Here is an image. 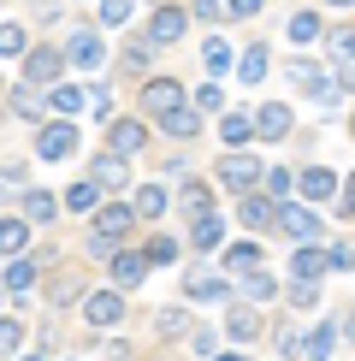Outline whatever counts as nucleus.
I'll return each mask as SVG.
<instances>
[{"instance_id":"obj_43","label":"nucleus","mask_w":355,"mask_h":361,"mask_svg":"<svg viewBox=\"0 0 355 361\" xmlns=\"http://www.w3.org/2000/svg\"><path fill=\"white\" fill-rule=\"evenodd\" d=\"M290 190H296L290 172H266V195H273V202H278V195H290Z\"/></svg>"},{"instance_id":"obj_8","label":"nucleus","mask_w":355,"mask_h":361,"mask_svg":"<svg viewBox=\"0 0 355 361\" xmlns=\"http://www.w3.org/2000/svg\"><path fill=\"white\" fill-rule=\"evenodd\" d=\"M148 142V130L137 125V118H107V148H113V154H137V148Z\"/></svg>"},{"instance_id":"obj_55","label":"nucleus","mask_w":355,"mask_h":361,"mask_svg":"<svg viewBox=\"0 0 355 361\" xmlns=\"http://www.w3.org/2000/svg\"><path fill=\"white\" fill-rule=\"evenodd\" d=\"M219 361H243V355H219Z\"/></svg>"},{"instance_id":"obj_25","label":"nucleus","mask_w":355,"mask_h":361,"mask_svg":"<svg viewBox=\"0 0 355 361\" xmlns=\"http://www.w3.org/2000/svg\"><path fill=\"white\" fill-rule=\"evenodd\" d=\"M24 237H30L24 219H0V255H24Z\"/></svg>"},{"instance_id":"obj_12","label":"nucleus","mask_w":355,"mask_h":361,"mask_svg":"<svg viewBox=\"0 0 355 361\" xmlns=\"http://www.w3.org/2000/svg\"><path fill=\"white\" fill-rule=\"evenodd\" d=\"M113 284H118V290H130V284H142V273H148V261H142V255L137 249H113Z\"/></svg>"},{"instance_id":"obj_20","label":"nucleus","mask_w":355,"mask_h":361,"mask_svg":"<svg viewBox=\"0 0 355 361\" xmlns=\"http://www.w3.org/2000/svg\"><path fill=\"white\" fill-rule=\"evenodd\" d=\"M219 137H225L231 148H243L249 137H255V118H249V113H225V118H219Z\"/></svg>"},{"instance_id":"obj_24","label":"nucleus","mask_w":355,"mask_h":361,"mask_svg":"<svg viewBox=\"0 0 355 361\" xmlns=\"http://www.w3.org/2000/svg\"><path fill=\"white\" fill-rule=\"evenodd\" d=\"M54 214H59V202H54L48 190H30V195H24V219H36V225H48Z\"/></svg>"},{"instance_id":"obj_15","label":"nucleus","mask_w":355,"mask_h":361,"mask_svg":"<svg viewBox=\"0 0 355 361\" xmlns=\"http://www.w3.org/2000/svg\"><path fill=\"white\" fill-rule=\"evenodd\" d=\"M325 267H332V261H325V255H320L314 243H296V261H290V273H296V284H314V279L325 273Z\"/></svg>"},{"instance_id":"obj_47","label":"nucleus","mask_w":355,"mask_h":361,"mask_svg":"<svg viewBox=\"0 0 355 361\" xmlns=\"http://www.w3.org/2000/svg\"><path fill=\"white\" fill-rule=\"evenodd\" d=\"M278 355L296 361V355H302V338H296V332H278Z\"/></svg>"},{"instance_id":"obj_37","label":"nucleus","mask_w":355,"mask_h":361,"mask_svg":"<svg viewBox=\"0 0 355 361\" xmlns=\"http://www.w3.org/2000/svg\"><path fill=\"white\" fill-rule=\"evenodd\" d=\"M148 59H154V42H125V66L130 71H142Z\"/></svg>"},{"instance_id":"obj_16","label":"nucleus","mask_w":355,"mask_h":361,"mask_svg":"<svg viewBox=\"0 0 355 361\" xmlns=\"http://www.w3.org/2000/svg\"><path fill=\"white\" fill-rule=\"evenodd\" d=\"M166 207H172L166 184H142V190H137V202H130V214H137V219H160Z\"/></svg>"},{"instance_id":"obj_52","label":"nucleus","mask_w":355,"mask_h":361,"mask_svg":"<svg viewBox=\"0 0 355 361\" xmlns=\"http://www.w3.org/2000/svg\"><path fill=\"white\" fill-rule=\"evenodd\" d=\"M344 214H355V178L344 184Z\"/></svg>"},{"instance_id":"obj_51","label":"nucleus","mask_w":355,"mask_h":361,"mask_svg":"<svg viewBox=\"0 0 355 361\" xmlns=\"http://www.w3.org/2000/svg\"><path fill=\"white\" fill-rule=\"evenodd\" d=\"M337 54H344V59H355V30H349V36H337Z\"/></svg>"},{"instance_id":"obj_42","label":"nucleus","mask_w":355,"mask_h":361,"mask_svg":"<svg viewBox=\"0 0 355 361\" xmlns=\"http://www.w3.org/2000/svg\"><path fill=\"white\" fill-rule=\"evenodd\" d=\"M0 54H24V30L18 24H0Z\"/></svg>"},{"instance_id":"obj_28","label":"nucleus","mask_w":355,"mask_h":361,"mask_svg":"<svg viewBox=\"0 0 355 361\" xmlns=\"http://www.w3.org/2000/svg\"><path fill=\"white\" fill-rule=\"evenodd\" d=\"M142 261H148V267H166V261H178V237H166V231H160L154 243L142 249Z\"/></svg>"},{"instance_id":"obj_56","label":"nucleus","mask_w":355,"mask_h":361,"mask_svg":"<svg viewBox=\"0 0 355 361\" xmlns=\"http://www.w3.org/2000/svg\"><path fill=\"white\" fill-rule=\"evenodd\" d=\"M18 361H42V355H18Z\"/></svg>"},{"instance_id":"obj_36","label":"nucleus","mask_w":355,"mask_h":361,"mask_svg":"<svg viewBox=\"0 0 355 361\" xmlns=\"http://www.w3.org/2000/svg\"><path fill=\"white\" fill-rule=\"evenodd\" d=\"M201 59H207V71H225V66H231V48H225V42L213 36V42L201 48Z\"/></svg>"},{"instance_id":"obj_19","label":"nucleus","mask_w":355,"mask_h":361,"mask_svg":"<svg viewBox=\"0 0 355 361\" xmlns=\"http://www.w3.org/2000/svg\"><path fill=\"white\" fill-rule=\"evenodd\" d=\"M184 12H178V6H160L154 12V24H148V42H178V36H184Z\"/></svg>"},{"instance_id":"obj_29","label":"nucleus","mask_w":355,"mask_h":361,"mask_svg":"<svg viewBox=\"0 0 355 361\" xmlns=\"http://www.w3.org/2000/svg\"><path fill=\"white\" fill-rule=\"evenodd\" d=\"M261 78H266V42H255L243 54V83H261Z\"/></svg>"},{"instance_id":"obj_11","label":"nucleus","mask_w":355,"mask_h":361,"mask_svg":"<svg viewBox=\"0 0 355 361\" xmlns=\"http://www.w3.org/2000/svg\"><path fill=\"white\" fill-rule=\"evenodd\" d=\"M237 214H243V225H249V231H273V219H278V202H273V195H255V190H249Z\"/></svg>"},{"instance_id":"obj_23","label":"nucleus","mask_w":355,"mask_h":361,"mask_svg":"<svg viewBox=\"0 0 355 361\" xmlns=\"http://www.w3.org/2000/svg\"><path fill=\"white\" fill-rule=\"evenodd\" d=\"M225 243V219L219 214H196V249H219Z\"/></svg>"},{"instance_id":"obj_14","label":"nucleus","mask_w":355,"mask_h":361,"mask_svg":"<svg viewBox=\"0 0 355 361\" xmlns=\"http://www.w3.org/2000/svg\"><path fill=\"white\" fill-rule=\"evenodd\" d=\"M255 118V137H266V142H278V137H290V107H261V113H249Z\"/></svg>"},{"instance_id":"obj_53","label":"nucleus","mask_w":355,"mask_h":361,"mask_svg":"<svg viewBox=\"0 0 355 361\" xmlns=\"http://www.w3.org/2000/svg\"><path fill=\"white\" fill-rule=\"evenodd\" d=\"M344 332H349V343H355V314H349V320H344Z\"/></svg>"},{"instance_id":"obj_13","label":"nucleus","mask_w":355,"mask_h":361,"mask_svg":"<svg viewBox=\"0 0 355 361\" xmlns=\"http://www.w3.org/2000/svg\"><path fill=\"white\" fill-rule=\"evenodd\" d=\"M89 184H95V190H101V184H107V190H125V184H130V166H125V154H113V148H107V154L95 160V178H89Z\"/></svg>"},{"instance_id":"obj_22","label":"nucleus","mask_w":355,"mask_h":361,"mask_svg":"<svg viewBox=\"0 0 355 361\" xmlns=\"http://www.w3.org/2000/svg\"><path fill=\"white\" fill-rule=\"evenodd\" d=\"M225 332L237 343H249V338H261V314L255 308H231V320H225Z\"/></svg>"},{"instance_id":"obj_57","label":"nucleus","mask_w":355,"mask_h":361,"mask_svg":"<svg viewBox=\"0 0 355 361\" xmlns=\"http://www.w3.org/2000/svg\"><path fill=\"white\" fill-rule=\"evenodd\" d=\"M349 137H355V118H349Z\"/></svg>"},{"instance_id":"obj_35","label":"nucleus","mask_w":355,"mask_h":361,"mask_svg":"<svg viewBox=\"0 0 355 361\" xmlns=\"http://www.w3.org/2000/svg\"><path fill=\"white\" fill-rule=\"evenodd\" d=\"M95 202H101L95 184H71V190H66V207H77V214H83V207H95Z\"/></svg>"},{"instance_id":"obj_33","label":"nucleus","mask_w":355,"mask_h":361,"mask_svg":"<svg viewBox=\"0 0 355 361\" xmlns=\"http://www.w3.org/2000/svg\"><path fill=\"white\" fill-rule=\"evenodd\" d=\"M273 290H278V284L266 279V273H243V296H249V302H266Z\"/></svg>"},{"instance_id":"obj_41","label":"nucleus","mask_w":355,"mask_h":361,"mask_svg":"<svg viewBox=\"0 0 355 361\" xmlns=\"http://www.w3.org/2000/svg\"><path fill=\"white\" fill-rule=\"evenodd\" d=\"M130 18V0H101V24H125Z\"/></svg>"},{"instance_id":"obj_44","label":"nucleus","mask_w":355,"mask_h":361,"mask_svg":"<svg viewBox=\"0 0 355 361\" xmlns=\"http://www.w3.org/2000/svg\"><path fill=\"white\" fill-rule=\"evenodd\" d=\"M24 190V172L18 166H0V195H18Z\"/></svg>"},{"instance_id":"obj_21","label":"nucleus","mask_w":355,"mask_h":361,"mask_svg":"<svg viewBox=\"0 0 355 361\" xmlns=\"http://www.w3.org/2000/svg\"><path fill=\"white\" fill-rule=\"evenodd\" d=\"M178 202H184L189 214H207V207H213V190H207L201 178H184V184H178Z\"/></svg>"},{"instance_id":"obj_26","label":"nucleus","mask_w":355,"mask_h":361,"mask_svg":"<svg viewBox=\"0 0 355 361\" xmlns=\"http://www.w3.org/2000/svg\"><path fill=\"white\" fill-rule=\"evenodd\" d=\"M48 107H54V113H77V107H89V95H83V89H77V83H59V89H54V101H48Z\"/></svg>"},{"instance_id":"obj_9","label":"nucleus","mask_w":355,"mask_h":361,"mask_svg":"<svg viewBox=\"0 0 355 361\" xmlns=\"http://www.w3.org/2000/svg\"><path fill=\"white\" fill-rule=\"evenodd\" d=\"M59 66H66V54H59V48H30L24 54V78L30 83H59Z\"/></svg>"},{"instance_id":"obj_6","label":"nucleus","mask_w":355,"mask_h":361,"mask_svg":"<svg viewBox=\"0 0 355 361\" xmlns=\"http://www.w3.org/2000/svg\"><path fill=\"white\" fill-rule=\"evenodd\" d=\"M290 78H296V89H302L308 101H337V83L325 78V66H314V59H296Z\"/></svg>"},{"instance_id":"obj_7","label":"nucleus","mask_w":355,"mask_h":361,"mask_svg":"<svg viewBox=\"0 0 355 361\" xmlns=\"http://www.w3.org/2000/svg\"><path fill=\"white\" fill-rule=\"evenodd\" d=\"M184 290L196 296V302H225V296H231V284L219 279L213 267H189V273H184Z\"/></svg>"},{"instance_id":"obj_27","label":"nucleus","mask_w":355,"mask_h":361,"mask_svg":"<svg viewBox=\"0 0 355 361\" xmlns=\"http://www.w3.org/2000/svg\"><path fill=\"white\" fill-rule=\"evenodd\" d=\"M225 267H231V273H261V249H255V243H237V249L225 255Z\"/></svg>"},{"instance_id":"obj_5","label":"nucleus","mask_w":355,"mask_h":361,"mask_svg":"<svg viewBox=\"0 0 355 361\" xmlns=\"http://www.w3.org/2000/svg\"><path fill=\"white\" fill-rule=\"evenodd\" d=\"M36 154L42 160H71V154H77V125H66V118H59V125H42Z\"/></svg>"},{"instance_id":"obj_54","label":"nucleus","mask_w":355,"mask_h":361,"mask_svg":"<svg viewBox=\"0 0 355 361\" xmlns=\"http://www.w3.org/2000/svg\"><path fill=\"white\" fill-rule=\"evenodd\" d=\"M332 6H355V0H332Z\"/></svg>"},{"instance_id":"obj_31","label":"nucleus","mask_w":355,"mask_h":361,"mask_svg":"<svg viewBox=\"0 0 355 361\" xmlns=\"http://www.w3.org/2000/svg\"><path fill=\"white\" fill-rule=\"evenodd\" d=\"M166 130H172V137H196V130H201V113H196V107L172 113V118H166Z\"/></svg>"},{"instance_id":"obj_45","label":"nucleus","mask_w":355,"mask_h":361,"mask_svg":"<svg viewBox=\"0 0 355 361\" xmlns=\"http://www.w3.org/2000/svg\"><path fill=\"white\" fill-rule=\"evenodd\" d=\"M178 332H189L184 314H160V338H178Z\"/></svg>"},{"instance_id":"obj_3","label":"nucleus","mask_w":355,"mask_h":361,"mask_svg":"<svg viewBox=\"0 0 355 361\" xmlns=\"http://www.w3.org/2000/svg\"><path fill=\"white\" fill-rule=\"evenodd\" d=\"M255 178H261V160H255V154H243V148H231V154L219 160V184L237 190V195L255 190Z\"/></svg>"},{"instance_id":"obj_40","label":"nucleus","mask_w":355,"mask_h":361,"mask_svg":"<svg viewBox=\"0 0 355 361\" xmlns=\"http://www.w3.org/2000/svg\"><path fill=\"white\" fill-rule=\"evenodd\" d=\"M332 326H314V338H308V355H314V361H325V350H332Z\"/></svg>"},{"instance_id":"obj_48","label":"nucleus","mask_w":355,"mask_h":361,"mask_svg":"<svg viewBox=\"0 0 355 361\" xmlns=\"http://www.w3.org/2000/svg\"><path fill=\"white\" fill-rule=\"evenodd\" d=\"M89 107H95L101 118H107V113H113V95H107V89H89Z\"/></svg>"},{"instance_id":"obj_18","label":"nucleus","mask_w":355,"mask_h":361,"mask_svg":"<svg viewBox=\"0 0 355 361\" xmlns=\"http://www.w3.org/2000/svg\"><path fill=\"white\" fill-rule=\"evenodd\" d=\"M296 190H302V202H325V195H337V178L325 166H308L302 178H296Z\"/></svg>"},{"instance_id":"obj_49","label":"nucleus","mask_w":355,"mask_h":361,"mask_svg":"<svg viewBox=\"0 0 355 361\" xmlns=\"http://www.w3.org/2000/svg\"><path fill=\"white\" fill-rule=\"evenodd\" d=\"M219 12H225V6H219V0H196V18H207V24H213Z\"/></svg>"},{"instance_id":"obj_38","label":"nucleus","mask_w":355,"mask_h":361,"mask_svg":"<svg viewBox=\"0 0 355 361\" xmlns=\"http://www.w3.org/2000/svg\"><path fill=\"white\" fill-rule=\"evenodd\" d=\"M12 107H18V118H42V113H48V101H42V95H24V89H18V95H12Z\"/></svg>"},{"instance_id":"obj_50","label":"nucleus","mask_w":355,"mask_h":361,"mask_svg":"<svg viewBox=\"0 0 355 361\" xmlns=\"http://www.w3.org/2000/svg\"><path fill=\"white\" fill-rule=\"evenodd\" d=\"M231 12H237V18H255V12H261V0H231Z\"/></svg>"},{"instance_id":"obj_46","label":"nucleus","mask_w":355,"mask_h":361,"mask_svg":"<svg viewBox=\"0 0 355 361\" xmlns=\"http://www.w3.org/2000/svg\"><path fill=\"white\" fill-rule=\"evenodd\" d=\"M290 302H296V308H314V302H320V290H314V284H296Z\"/></svg>"},{"instance_id":"obj_39","label":"nucleus","mask_w":355,"mask_h":361,"mask_svg":"<svg viewBox=\"0 0 355 361\" xmlns=\"http://www.w3.org/2000/svg\"><path fill=\"white\" fill-rule=\"evenodd\" d=\"M18 343H24V326L18 320H0V355H12Z\"/></svg>"},{"instance_id":"obj_17","label":"nucleus","mask_w":355,"mask_h":361,"mask_svg":"<svg viewBox=\"0 0 355 361\" xmlns=\"http://www.w3.org/2000/svg\"><path fill=\"white\" fill-rule=\"evenodd\" d=\"M71 59H77L83 71H101L107 48H101V36H95V30H77V36H71Z\"/></svg>"},{"instance_id":"obj_30","label":"nucleus","mask_w":355,"mask_h":361,"mask_svg":"<svg viewBox=\"0 0 355 361\" xmlns=\"http://www.w3.org/2000/svg\"><path fill=\"white\" fill-rule=\"evenodd\" d=\"M320 30H325V24H320V12H296V18H290V36H296V42H314Z\"/></svg>"},{"instance_id":"obj_1","label":"nucleus","mask_w":355,"mask_h":361,"mask_svg":"<svg viewBox=\"0 0 355 361\" xmlns=\"http://www.w3.org/2000/svg\"><path fill=\"white\" fill-rule=\"evenodd\" d=\"M130 231H137V214H130L125 202H107V207L95 214V243H101V249H125Z\"/></svg>"},{"instance_id":"obj_10","label":"nucleus","mask_w":355,"mask_h":361,"mask_svg":"<svg viewBox=\"0 0 355 361\" xmlns=\"http://www.w3.org/2000/svg\"><path fill=\"white\" fill-rule=\"evenodd\" d=\"M83 320H89V326H118V320H125V302H118V290H95V296L83 302Z\"/></svg>"},{"instance_id":"obj_2","label":"nucleus","mask_w":355,"mask_h":361,"mask_svg":"<svg viewBox=\"0 0 355 361\" xmlns=\"http://www.w3.org/2000/svg\"><path fill=\"white\" fill-rule=\"evenodd\" d=\"M142 113L154 118V125H166L172 113H184V83H172V78H154L142 89Z\"/></svg>"},{"instance_id":"obj_34","label":"nucleus","mask_w":355,"mask_h":361,"mask_svg":"<svg viewBox=\"0 0 355 361\" xmlns=\"http://www.w3.org/2000/svg\"><path fill=\"white\" fill-rule=\"evenodd\" d=\"M219 107H225V89H219V83H201V89H196V113H219Z\"/></svg>"},{"instance_id":"obj_4","label":"nucleus","mask_w":355,"mask_h":361,"mask_svg":"<svg viewBox=\"0 0 355 361\" xmlns=\"http://www.w3.org/2000/svg\"><path fill=\"white\" fill-rule=\"evenodd\" d=\"M278 231L290 237V243H320V214H308V202H290V207H278Z\"/></svg>"},{"instance_id":"obj_32","label":"nucleus","mask_w":355,"mask_h":361,"mask_svg":"<svg viewBox=\"0 0 355 361\" xmlns=\"http://www.w3.org/2000/svg\"><path fill=\"white\" fill-rule=\"evenodd\" d=\"M6 284H12V290H30V284H36V261H24V255H18V261L6 267Z\"/></svg>"}]
</instances>
